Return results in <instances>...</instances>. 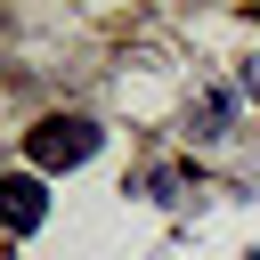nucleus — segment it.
<instances>
[{"instance_id": "f257e3e1", "label": "nucleus", "mask_w": 260, "mask_h": 260, "mask_svg": "<svg viewBox=\"0 0 260 260\" xmlns=\"http://www.w3.org/2000/svg\"><path fill=\"white\" fill-rule=\"evenodd\" d=\"M24 154H32L41 171H73V162L98 154V122H89V114H49V122L24 130Z\"/></svg>"}, {"instance_id": "f03ea898", "label": "nucleus", "mask_w": 260, "mask_h": 260, "mask_svg": "<svg viewBox=\"0 0 260 260\" xmlns=\"http://www.w3.org/2000/svg\"><path fill=\"white\" fill-rule=\"evenodd\" d=\"M0 211H8V236H32V228H41V211H49L41 179H32V171H8V179H0Z\"/></svg>"}, {"instance_id": "7ed1b4c3", "label": "nucleus", "mask_w": 260, "mask_h": 260, "mask_svg": "<svg viewBox=\"0 0 260 260\" xmlns=\"http://www.w3.org/2000/svg\"><path fill=\"white\" fill-rule=\"evenodd\" d=\"M244 89H252V98H260V57H252V65H244Z\"/></svg>"}, {"instance_id": "20e7f679", "label": "nucleus", "mask_w": 260, "mask_h": 260, "mask_svg": "<svg viewBox=\"0 0 260 260\" xmlns=\"http://www.w3.org/2000/svg\"><path fill=\"white\" fill-rule=\"evenodd\" d=\"M252 260H260V252H252Z\"/></svg>"}]
</instances>
